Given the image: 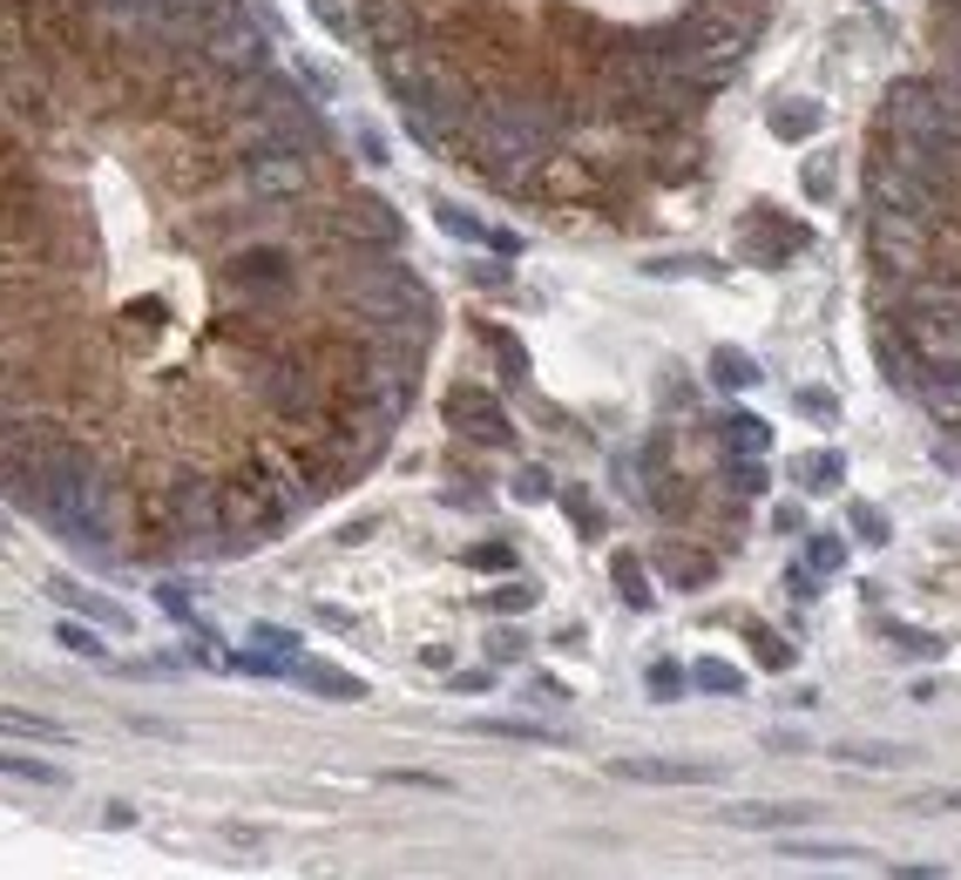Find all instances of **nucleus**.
Listing matches in <instances>:
<instances>
[{
  "instance_id": "nucleus-23",
  "label": "nucleus",
  "mask_w": 961,
  "mask_h": 880,
  "mask_svg": "<svg viewBox=\"0 0 961 880\" xmlns=\"http://www.w3.org/2000/svg\"><path fill=\"white\" fill-rule=\"evenodd\" d=\"M894 651L914 657V664H934V657H941V637H934V630H914V624H894Z\"/></svg>"
},
{
  "instance_id": "nucleus-6",
  "label": "nucleus",
  "mask_w": 961,
  "mask_h": 880,
  "mask_svg": "<svg viewBox=\"0 0 961 880\" xmlns=\"http://www.w3.org/2000/svg\"><path fill=\"white\" fill-rule=\"evenodd\" d=\"M657 569L670 576V589H697V583L718 576V556L690 549V542H657Z\"/></svg>"
},
{
  "instance_id": "nucleus-34",
  "label": "nucleus",
  "mask_w": 961,
  "mask_h": 880,
  "mask_svg": "<svg viewBox=\"0 0 961 880\" xmlns=\"http://www.w3.org/2000/svg\"><path fill=\"white\" fill-rule=\"evenodd\" d=\"M8 732H14V739H28V732H35V739H68L61 725H48V718H28V712H8Z\"/></svg>"
},
{
  "instance_id": "nucleus-38",
  "label": "nucleus",
  "mask_w": 961,
  "mask_h": 880,
  "mask_svg": "<svg viewBox=\"0 0 961 880\" xmlns=\"http://www.w3.org/2000/svg\"><path fill=\"white\" fill-rule=\"evenodd\" d=\"M156 603H163L169 616H184V624H190V596H184V583H163V589H156Z\"/></svg>"
},
{
  "instance_id": "nucleus-19",
  "label": "nucleus",
  "mask_w": 961,
  "mask_h": 880,
  "mask_svg": "<svg viewBox=\"0 0 961 880\" xmlns=\"http://www.w3.org/2000/svg\"><path fill=\"white\" fill-rule=\"evenodd\" d=\"M474 732H488V739H521V745H562L549 725H529V718H481Z\"/></svg>"
},
{
  "instance_id": "nucleus-33",
  "label": "nucleus",
  "mask_w": 961,
  "mask_h": 880,
  "mask_svg": "<svg viewBox=\"0 0 961 880\" xmlns=\"http://www.w3.org/2000/svg\"><path fill=\"white\" fill-rule=\"evenodd\" d=\"M549 495H556V488H549L542 468H521V475H514V501H549Z\"/></svg>"
},
{
  "instance_id": "nucleus-40",
  "label": "nucleus",
  "mask_w": 961,
  "mask_h": 880,
  "mask_svg": "<svg viewBox=\"0 0 961 880\" xmlns=\"http://www.w3.org/2000/svg\"><path fill=\"white\" fill-rule=\"evenodd\" d=\"M793 407L813 413V420H833V400H826V393H793Z\"/></svg>"
},
{
  "instance_id": "nucleus-43",
  "label": "nucleus",
  "mask_w": 961,
  "mask_h": 880,
  "mask_svg": "<svg viewBox=\"0 0 961 880\" xmlns=\"http://www.w3.org/2000/svg\"><path fill=\"white\" fill-rule=\"evenodd\" d=\"M488 684H494L488 671H461V677H454V691H488Z\"/></svg>"
},
{
  "instance_id": "nucleus-36",
  "label": "nucleus",
  "mask_w": 961,
  "mask_h": 880,
  "mask_svg": "<svg viewBox=\"0 0 961 880\" xmlns=\"http://www.w3.org/2000/svg\"><path fill=\"white\" fill-rule=\"evenodd\" d=\"M468 563H474V569H508L514 549H508V542H481V549H468Z\"/></svg>"
},
{
  "instance_id": "nucleus-1",
  "label": "nucleus",
  "mask_w": 961,
  "mask_h": 880,
  "mask_svg": "<svg viewBox=\"0 0 961 880\" xmlns=\"http://www.w3.org/2000/svg\"><path fill=\"white\" fill-rule=\"evenodd\" d=\"M298 292H305V257L292 244H278V237L237 244L217 264V299L237 319H251V325H285L292 305H298Z\"/></svg>"
},
{
  "instance_id": "nucleus-17",
  "label": "nucleus",
  "mask_w": 961,
  "mask_h": 880,
  "mask_svg": "<svg viewBox=\"0 0 961 880\" xmlns=\"http://www.w3.org/2000/svg\"><path fill=\"white\" fill-rule=\"evenodd\" d=\"M481 339H488V352L501 360V380H508V387H521V380H529V352H521V345H514V339H508L501 325H488Z\"/></svg>"
},
{
  "instance_id": "nucleus-9",
  "label": "nucleus",
  "mask_w": 961,
  "mask_h": 880,
  "mask_svg": "<svg viewBox=\"0 0 961 880\" xmlns=\"http://www.w3.org/2000/svg\"><path fill=\"white\" fill-rule=\"evenodd\" d=\"M806 820L813 806H725V827H752V833H793Z\"/></svg>"
},
{
  "instance_id": "nucleus-10",
  "label": "nucleus",
  "mask_w": 961,
  "mask_h": 880,
  "mask_svg": "<svg viewBox=\"0 0 961 880\" xmlns=\"http://www.w3.org/2000/svg\"><path fill=\"white\" fill-rule=\"evenodd\" d=\"M778 853H785V860H806V867H860V860H873L866 847H833V840H793V833L778 840Z\"/></svg>"
},
{
  "instance_id": "nucleus-18",
  "label": "nucleus",
  "mask_w": 961,
  "mask_h": 880,
  "mask_svg": "<svg viewBox=\"0 0 961 880\" xmlns=\"http://www.w3.org/2000/svg\"><path fill=\"white\" fill-rule=\"evenodd\" d=\"M488 609H501V616H514V609H536V583L529 576H501L488 596H481Z\"/></svg>"
},
{
  "instance_id": "nucleus-28",
  "label": "nucleus",
  "mask_w": 961,
  "mask_h": 880,
  "mask_svg": "<svg viewBox=\"0 0 961 880\" xmlns=\"http://www.w3.org/2000/svg\"><path fill=\"white\" fill-rule=\"evenodd\" d=\"M846 515H853V528H860V542H888V515L873 508V501H853Z\"/></svg>"
},
{
  "instance_id": "nucleus-41",
  "label": "nucleus",
  "mask_w": 961,
  "mask_h": 880,
  "mask_svg": "<svg viewBox=\"0 0 961 880\" xmlns=\"http://www.w3.org/2000/svg\"><path fill=\"white\" fill-rule=\"evenodd\" d=\"M772 521H778V536H806V508H778Z\"/></svg>"
},
{
  "instance_id": "nucleus-14",
  "label": "nucleus",
  "mask_w": 961,
  "mask_h": 880,
  "mask_svg": "<svg viewBox=\"0 0 961 880\" xmlns=\"http://www.w3.org/2000/svg\"><path fill=\"white\" fill-rule=\"evenodd\" d=\"M712 380H718V387H758L765 373H758V360H752V352L718 345V352H712Z\"/></svg>"
},
{
  "instance_id": "nucleus-37",
  "label": "nucleus",
  "mask_w": 961,
  "mask_h": 880,
  "mask_svg": "<svg viewBox=\"0 0 961 880\" xmlns=\"http://www.w3.org/2000/svg\"><path fill=\"white\" fill-rule=\"evenodd\" d=\"M521 644H529V637H514V630H494V637H488L494 664H514V657H521Z\"/></svg>"
},
{
  "instance_id": "nucleus-30",
  "label": "nucleus",
  "mask_w": 961,
  "mask_h": 880,
  "mask_svg": "<svg viewBox=\"0 0 961 880\" xmlns=\"http://www.w3.org/2000/svg\"><path fill=\"white\" fill-rule=\"evenodd\" d=\"M353 149H360V163H366V169H380V163H386V136H380L373 123H360V129H353Z\"/></svg>"
},
{
  "instance_id": "nucleus-27",
  "label": "nucleus",
  "mask_w": 961,
  "mask_h": 880,
  "mask_svg": "<svg viewBox=\"0 0 961 880\" xmlns=\"http://www.w3.org/2000/svg\"><path fill=\"white\" fill-rule=\"evenodd\" d=\"M55 644H61V651H75V657H109V644H102L96 630H81V624H61V630H55Z\"/></svg>"
},
{
  "instance_id": "nucleus-31",
  "label": "nucleus",
  "mask_w": 961,
  "mask_h": 880,
  "mask_svg": "<svg viewBox=\"0 0 961 880\" xmlns=\"http://www.w3.org/2000/svg\"><path fill=\"white\" fill-rule=\"evenodd\" d=\"M8 779H35V785H61V772H55V765H41V759H21V752H8Z\"/></svg>"
},
{
  "instance_id": "nucleus-24",
  "label": "nucleus",
  "mask_w": 961,
  "mask_h": 880,
  "mask_svg": "<svg viewBox=\"0 0 961 880\" xmlns=\"http://www.w3.org/2000/svg\"><path fill=\"white\" fill-rule=\"evenodd\" d=\"M251 644L272 651V657H292V664H298V651H305V637H298V630H278V624H251Z\"/></svg>"
},
{
  "instance_id": "nucleus-16",
  "label": "nucleus",
  "mask_w": 961,
  "mask_h": 880,
  "mask_svg": "<svg viewBox=\"0 0 961 880\" xmlns=\"http://www.w3.org/2000/svg\"><path fill=\"white\" fill-rule=\"evenodd\" d=\"M793 475H800L806 488H820V495H826V488H840V481H846V461H840L833 448H820V454H800V468H793Z\"/></svg>"
},
{
  "instance_id": "nucleus-5",
  "label": "nucleus",
  "mask_w": 961,
  "mask_h": 880,
  "mask_svg": "<svg viewBox=\"0 0 961 880\" xmlns=\"http://www.w3.org/2000/svg\"><path fill=\"white\" fill-rule=\"evenodd\" d=\"M609 772L630 779V785H718V765H697V759H609Z\"/></svg>"
},
{
  "instance_id": "nucleus-7",
  "label": "nucleus",
  "mask_w": 961,
  "mask_h": 880,
  "mask_svg": "<svg viewBox=\"0 0 961 880\" xmlns=\"http://www.w3.org/2000/svg\"><path fill=\"white\" fill-rule=\"evenodd\" d=\"M752 231H758V237H752V257H758V264H778V257H793V251L813 244L800 224H778L772 211H752Z\"/></svg>"
},
{
  "instance_id": "nucleus-2",
  "label": "nucleus",
  "mask_w": 961,
  "mask_h": 880,
  "mask_svg": "<svg viewBox=\"0 0 961 880\" xmlns=\"http://www.w3.org/2000/svg\"><path fill=\"white\" fill-rule=\"evenodd\" d=\"M231 190L251 211H292V204H305L318 190V156L312 149H285V143L244 149V156H231Z\"/></svg>"
},
{
  "instance_id": "nucleus-35",
  "label": "nucleus",
  "mask_w": 961,
  "mask_h": 880,
  "mask_svg": "<svg viewBox=\"0 0 961 880\" xmlns=\"http://www.w3.org/2000/svg\"><path fill=\"white\" fill-rule=\"evenodd\" d=\"M752 644H758V664H772V671H785V664H793V651H785L772 630H752Z\"/></svg>"
},
{
  "instance_id": "nucleus-25",
  "label": "nucleus",
  "mask_w": 961,
  "mask_h": 880,
  "mask_svg": "<svg viewBox=\"0 0 961 880\" xmlns=\"http://www.w3.org/2000/svg\"><path fill=\"white\" fill-rule=\"evenodd\" d=\"M725 488H732V495H765V488H772V481H765V461H758V454H745V461L732 454V481H725Z\"/></svg>"
},
{
  "instance_id": "nucleus-20",
  "label": "nucleus",
  "mask_w": 961,
  "mask_h": 880,
  "mask_svg": "<svg viewBox=\"0 0 961 880\" xmlns=\"http://www.w3.org/2000/svg\"><path fill=\"white\" fill-rule=\"evenodd\" d=\"M609 576H617V589H624V603H630V609H650V596H657V589L644 583V563H637V556H617V563H609Z\"/></svg>"
},
{
  "instance_id": "nucleus-11",
  "label": "nucleus",
  "mask_w": 961,
  "mask_h": 880,
  "mask_svg": "<svg viewBox=\"0 0 961 880\" xmlns=\"http://www.w3.org/2000/svg\"><path fill=\"white\" fill-rule=\"evenodd\" d=\"M765 123H772V136H778V143H806V136H820V129H826V109H820V102H778Z\"/></svg>"
},
{
  "instance_id": "nucleus-32",
  "label": "nucleus",
  "mask_w": 961,
  "mask_h": 880,
  "mask_svg": "<svg viewBox=\"0 0 961 880\" xmlns=\"http://www.w3.org/2000/svg\"><path fill=\"white\" fill-rule=\"evenodd\" d=\"M684 684H690V671H677L670 657H664V664H650V691H657V697H677Z\"/></svg>"
},
{
  "instance_id": "nucleus-3",
  "label": "nucleus",
  "mask_w": 961,
  "mask_h": 880,
  "mask_svg": "<svg viewBox=\"0 0 961 880\" xmlns=\"http://www.w3.org/2000/svg\"><path fill=\"white\" fill-rule=\"evenodd\" d=\"M197 48L231 75V81H257V75H265L272 68V35L265 28H257L251 21V8H244V0H237V8H224L204 35H197Z\"/></svg>"
},
{
  "instance_id": "nucleus-29",
  "label": "nucleus",
  "mask_w": 961,
  "mask_h": 880,
  "mask_svg": "<svg viewBox=\"0 0 961 880\" xmlns=\"http://www.w3.org/2000/svg\"><path fill=\"white\" fill-rule=\"evenodd\" d=\"M840 759L846 765H901L908 752H894V745H840Z\"/></svg>"
},
{
  "instance_id": "nucleus-13",
  "label": "nucleus",
  "mask_w": 961,
  "mask_h": 880,
  "mask_svg": "<svg viewBox=\"0 0 961 880\" xmlns=\"http://www.w3.org/2000/svg\"><path fill=\"white\" fill-rule=\"evenodd\" d=\"M433 211H441V231H448V237H468V244H488V251H501V257L514 251V237H508V231H488V224H481V217H468L461 204H433Z\"/></svg>"
},
{
  "instance_id": "nucleus-26",
  "label": "nucleus",
  "mask_w": 961,
  "mask_h": 880,
  "mask_svg": "<svg viewBox=\"0 0 961 880\" xmlns=\"http://www.w3.org/2000/svg\"><path fill=\"white\" fill-rule=\"evenodd\" d=\"M806 563H813L820 576H833V569L846 563V542H840V536H806Z\"/></svg>"
},
{
  "instance_id": "nucleus-21",
  "label": "nucleus",
  "mask_w": 961,
  "mask_h": 880,
  "mask_svg": "<svg viewBox=\"0 0 961 880\" xmlns=\"http://www.w3.org/2000/svg\"><path fill=\"white\" fill-rule=\"evenodd\" d=\"M690 684L732 697V691H745V671H732V664H718V657H697V664H690Z\"/></svg>"
},
{
  "instance_id": "nucleus-8",
  "label": "nucleus",
  "mask_w": 961,
  "mask_h": 880,
  "mask_svg": "<svg viewBox=\"0 0 961 880\" xmlns=\"http://www.w3.org/2000/svg\"><path fill=\"white\" fill-rule=\"evenodd\" d=\"M292 684H305V691H318V697H332V704L366 697L360 677H345V671H332V664H318V657H298V664H292Z\"/></svg>"
},
{
  "instance_id": "nucleus-12",
  "label": "nucleus",
  "mask_w": 961,
  "mask_h": 880,
  "mask_svg": "<svg viewBox=\"0 0 961 880\" xmlns=\"http://www.w3.org/2000/svg\"><path fill=\"white\" fill-rule=\"evenodd\" d=\"M718 440H725V454H765L772 448V427L758 413H725L718 420Z\"/></svg>"
},
{
  "instance_id": "nucleus-4",
  "label": "nucleus",
  "mask_w": 961,
  "mask_h": 880,
  "mask_svg": "<svg viewBox=\"0 0 961 880\" xmlns=\"http://www.w3.org/2000/svg\"><path fill=\"white\" fill-rule=\"evenodd\" d=\"M448 420H454L461 433L488 440V448H508V413H501V400H494L488 387H454V393H448Z\"/></svg>"
},
{
  "instance_id": "nucleus-42",
  "label": "nucleus",
  "mask_w": 961,
  "mask_h": 880,
  "mask_svg": "<svg viewBox=\"0 0 961 880\" xmlns=\"http://www.w3.org/2000/svg\"><path fill=\"white\" fill-rule=\"evenodd\" d=\"M894 873H908V880H934L941 867H928V860H894Z\"/></svg>"
},
{
  "instance_id": "nucleus-39",
  "label": "nucleus",
  "mask_w": 961,
  "mask_h": 880,
  "mask_svg": "<svg viewBox=\"0 0 961 880\" xmlns=\"http://www.w3.org/2000/svg\"><path fill=\"white\" fill-rule=\"evenodd\" d=\"M806 197H820V204L833 197V169L826 163H806Z\"/></svg>"
},
{
  "instance_id": "nucleus-15",
  "label": "nucleus",
  "mask_w": 961,
  "mask_h": 880,
  "mask_svg": "<svg viewBox=\"0 0 961 880\" xmlns=\"http://www.w3.org/2000/svg\"><path fill=\"white\" fill-rule=\"evenodd\" d=\"M61 603H75V609H89V624H109V630H129V609H116V603H102V596H89V589H75V583H48Z\"/></svg>"
},
{
  "instance_id": "nucleus-22",
  "label": "nucleus",
  "mask_w": 961,
  "mask_h": 880,
  "mask_svg": "<svg viewBox=\"0 0 961 880\" xmlns=\"http://www.w3.org/2000/svg\"><path fill=\"white\" fill-rule=\"evenodd\" d=\"M556 501H562V515H569V521H576V528H582V536H589V542H596V536H602V508H596V501H589V488H562V495H556Z\"/></svg>"
}]
</instances>
